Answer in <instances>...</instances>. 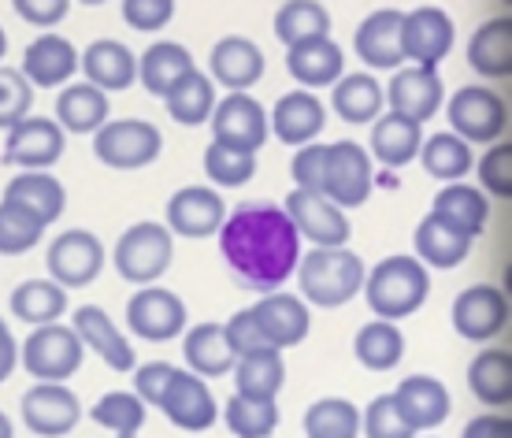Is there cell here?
I'll use <instances>...</instances> for the list:
<instances>
[{"label": "cell", "mask_w": 512, "mask_h": 438, "mask_svg": "<svg viewBox=\"0 0 512 438\" xmlns=\"http://www.w3.org/2000/svg\"><path fill=\"white\" fill-rule=\"evenodd\" d=\"M364 260L349 245L342 249H312L297 260V290L308 305L320 309H342L364 290Z\"/></svg>", "instance_id": "3"}, {"label": "cell", "mask_w": 512, "mask_h": 438, "mask_svg": "<svg viewBox=\"0 0 512 438\" xmlns=\"http://www.w3.org/2000/svg\"><path fill=\"white\" fill-rule=\"evenodd\" d=\"M171 260H175V238L156 219H141V223L127 227L119 234L116 253H112L116 275L134 286H156V279L167 275Z\"/></svg>", "instance_id": "4"}, {"label": "cell", "mask_w": 512, "mask_h": 438, "mask_svg": "<svg viewBox=\"0 0 512 438\" xmlns=\"http://www.w3.org/2000/svg\"><path fill=\"white\" fill-rule=\"evenodd\" d=\"M45 268H49L52 283L64 286V290L90 286L104 268V242L86 227H71L49 242Z\"/></svg>", "instance_id": "9"}, {"label": "cell", "mask_w": 512, "mask_h": 438, "mask_svg": "<svg viewBox=\"0 0 512 438\" xmlns=\"http://www.w3.org/2000/svg\"><path fill=\"white\" fill-rule=\"evenodd\" d=\"M390 398H394L397 413H401V420L412 431H431V427L446 424L449 409H453L446 383L435 379V375H409V379H401V387Z\"/></svg>", "instance_id": "22"}, {"label": "cell", "mask_w": 512, "mask_h": 438, "mask_svg": "<svg viewBox=\"0 0 512 438\" xmlns=\"http://www.w3.org/2000/svg\"><path fill=\"white\" fill-rule=\"evenodd\" d=\"M253 316L260 323V331L268 338L271 349H290V346H301L308 338V327H312V316H308V305L301 297L294 294H264L260 301L253 305Z\"/></svg>", "instance_id": "24"}, {"label": "cell", "mask_w": 512, "mask_h": 438, "mask_svg": "<svg viewBox=\"0 0 512 438\" xmlns=\"http://www.w3.org/2000/svg\"><path fill=\"white\" fill-rule=\"evenodd\" d=\"M271 134L286 145H312L316 142V134L327 127V108L316 93L308 90H294L279 97L275 108H271Z\"/></svg>", "instance_id": "27"}, {"label": "cell", "mask_w": 512, "mask_h": 438, "mask_svg": "<svg viewBox=\"0 0 512 438\" xmlns=\"http://www.w3.org/2000/svg\"><path fill=\"white\" fill-rule=\"evenodd\" d=\"M12 312L34 327L60 323V316L67 312V290L52 279H26L12 290Z\"/></svg>", "instance_id": "41"}, {"label": "cell", "mask_w": 512, "mask_h": 438, "mask_svg": "<svg viewBox=\"0 0 512 438\" xmlns=\"http://www.w3.org/2000/svg\"><path fill=\"white\" fill-rule=\"evenodd\" d=\"M479 186H483L487 194L501 197V201L512 197V142L509 138L494 142L487 153L479 156Z\"/></svg>", "instance_id": "51"}, {"label": "cell", "mask_w": 512, "mask_h": 438, "mask_svg": "<svg viewBox=\"0 0 512 438\" xmlns=\"http://www.w3.org/2000/svg\"><path fill=\"white\" fill-rule=\"evenodd\" d=\"M4 52H8V34H4V26H0V60H4Z\"/></svg>", "instance_id": "61"}, {"label": "cell", "mask_w": 512, "mask_h": 438, "mask_svg": "<svg viewBox=\"0 0 512 438\" xmlns=\"http://www.w3.org/2000/svg\"><path fill=\"white\" fill-rule=\"evenodd\" d=\"M412 257L420 260L423 268H457L472 257V238L457 234L453 227H446L435 212H427L416 227V238H412Z\"/></svg>", "instance_id": "33"}, {"label": "cell", "mask_w": 512, "mask_h": 438, "mask_svg": "<svg viewBox=\"0 0 512 438\" xmlns=\"http://www.w3.org/2000/svg\"><path fill=\"white\" fill-rule=\"evenodd\" d=\"M82 357H86V346L78 342V335L71 327H64V323L38 327L19 346V364L38 383H64V379H71L82 368Z\"/></svg>", "instance_id": "7"}, {"label": "cell", "mask_w": 512, "mask_h": 438, "mask_svg": "<svg viewBox=\"0 0 512 438\" xmlns=\"http://www.w3.org/2000/svg\"><path fill=\"white\" fill-rule=\"evenodd\" d=\"M420 145H423L420 123L386 112V116H379L372 123V153L368 156H375L383 168H405V164H412L420 156Z\"/></svg>", "instance_id": "36"}, {"label": "cell", "mask_w": 512, "mask_h": 438, "mask_svg": "<svg viewBox=\"0 0 512 438\" xmlns=\"http://www.w3.org/2000/svg\"><path fill=\"white\" fill-rule=\"evenodd\" d=\"M160 409L179 431H190V435L208 431L219 416L216 394L208 390L205 379H197L193 372H182V368H175V375H171L164 398H160Z\"/></svg>", "instance_id": "19"}, {"label": "cell", "mask_w": 512, "mask_h": 438, "mask_svg": "<svg viewBox=\"0 0 512 438\" xmlns=\"http://www.w3.org/2000/svg\"><path fill=\"white\" fill-rule=\"evenodd\" d=\"M164 108L179 127H201L216 112V82L201 75V71H193V75H186L175 90L167 93Z\"/></svg>", "instance_id": "40"}, {"label": "cell", "mask_w": 512, "mask_h": 438, "mask_svg": "<svg viewBox=\"0 0 512 438\" xmlns=\"http://www.w3.org/2000/svg\"><path fill=\"white\" fill-rule=\"evenodd\" d=\"M227 201L212 186H182L167 201V231L171 238H212L227 223Z\"/></svg>", "instance_id": "14"}, {"label": "cell", "mask_w": 512, "mask_h": 438, "mask_svg": "<svg viewBox=\"0 0 512 438\" xmlns=\"http://www.w3.org/2000/svg\"><path fill=\"white\" fill-rule=\"evenodd\" d=\"M75 71H78V49L67 38H60V34H41V38L30 41L23 52V67H19V75L34 90H56Z\"/></svg>", "instance_id": "26"}, {"label": "cell", "mask_w": 512, "mask_h": 438, "mask_svg": "<svg viewBox=\"0 0 512 438\" xmlns=\"http://www.w3.org/2000/svg\"><path fill=\"white\" fill-rule=\"evenodd\" d=\"M401 19L405 12L397 8H379L372 12L353 34V52L360 56L364 67L375 71H397L405 64V52H401Z\"/></svg>", "instance_id": "21"}, {"label": "cell", "mask_w": 512, "mask_h": 438, "mask_svg": "<svg viewBox=\"0 0 512 438\" xmlns=\"http://www.w3.org/2000/svg\"><path fill=\"white\" fill-rule=\"evenodd\" d=\"M468 387L483 405L505 409L512 401V353L509 346H490L468 368Z\"/></svg>", "instance_id": "39"}, {"label": "cell", "mask_w": 512, "mask_h": 438, "mask_svg": "<svg viewBox=\"0 0 512 438\" xmlns=\"http://www.w3.org/2000/svg\"><path fill=\"white\" fill-rule=\"evenodd\" d=\"M108 93H101L90 82H75L67 86L60 97H56V123L60 130H71V134H97V130L108 123Z\"/></svg>", "instance_id": "37"}, {"label": "cell", "mask_w": 512, "mask_h": 438, "mask_svg": "<svg viewBox=\"0 0 512 438\" xmlns=\"http://www.w3.org/2000/svg\"><path fill=\"white\" fill-rule=\"evenodd\" d=\"M26 431L41 438H64L82 424V401L64 387V383H38L19 401Z\"/></svg>", "instance_id": "13"}, {"label": "cell", "mask_w": 512, "mask_h": 438, "mask_svg": "<svg viewBox=\"0 0 512 438\" xmlns=\"http://www.w3.org/2000/svg\"><path fill=\"white\" fill-rule=\"evenodd\" d=\"M208 67H212V75H208L212 82L227 86L231 93H245L264 78L268 60H264V49H260L253 38L231 34V38H219L216 45H212Z\"/></svg>", "instance_id": "20"}, {"label": "cell", "mask_w": 512, "mask_h": 438, "mask_svg": "<svg viewBox=\"0 0 512 438\" xmlns=\"http://www.w3.org/2000/svg\"><path fill=\"white\" fill-rule=\"evenodd\" d=\"M427 294H431V275L412 253L383 257L364 275V297H368L375 320L397 323L405 316H416Z\"/></svg>", "instance_id": "2"}, {"label": "cell", "mask_w": 512, "mask_h": 438, "mask_svg": "<svg viewBox=\"0 0 512 438\" xmlns=\"http://www.w3.org/2000/svg\"><path fill=\"white\" fill-rule=\"evenodd\" d=\"M353 353H357V361L364 364L368 372H390V368H397L401 357H405V335L397 331V323L372 320L357 331Z\"/></svg>", "instance_id": "43"}, {"label": "cell", "mask_w": 512, "mask_h": 438, "mask_svg": "<svg viewBox=\"0 0 512 438\" xmlns=\"http://www.w3.org/2000/svg\"><path fill=\"white\" fill-rule=\"evenodd\" d=\"M205 175L212 182V190L216 186H245L256 175V156L212 142L205 149Z\"/></svg>", "instance_id": "49"}, {"label": "cell", "mask_w": 512, "mask_h": 438, "mask_svg": "<svg viewBox=\"0 0 512 438\" xmlns=\"http://www.w3.org/2000/svg\"><path fill=\"white\" fill-rule=\"evenodd\" d=\"M383 97L394 116H405L423 127L431 116H438L446 90H442L438 67H397L390 86L383 90Z\"/></svg>", "instance_id": "17"}, {"label": "cell", "mask_w": 512, "mask_h": 438, "mask_svg": "<svg viewBox=\"0 0 512 438\" xmlns=\"http://www.w3.org/2000/svg\"><path fill=\"white\" fill-rule=\"evenodd\" d=\"M45 223H41L30 208L15 205V201H0V257H23L45 238Z\"/></svg>", "instance_id": "46"}, {"label": "cell", "mask_w": 512, "mask_h": 438, "mask_svg": "<svg viewBox=\"0 0 512 438\" xmlns=\"http://www.w3.org/2000/svg\"><path fill=\"white\" fill-rule=\"evenodd\" d=\"M12 8L30 26H56L60 19H67L71 0H15Z\"/></svg>", "instance_id": "57"}, {"label": "cell", "mask_w": 512, "mask_h": 438, "mask_svg": "<svg viewBox=\"0 0 512 438\" xmlns=\"http://www.w3.org/2000/svg\"><path fill=\"white\" fill-rule=\"evenodd\" d=\"M4 201H15V205L30 208L34 216L49 227L56 219L64 216L67 208V190L64 182L49 175V171H23V175H15L8 186H4Z\"/></svg>", "instance_id": "34"}, {"label": "cell", "mask_w": 512, "mask_h": 438, "mask_svg": "<svg viewBox=\"0 0 512 438\" xmlns=\"http://www.w3.org/2000/svg\"><path fill=\"white\" fill-rule=\"evenodd\" d=\"M123 23L141 34H156L175 19V0H123L119 4Z\"/></svg>", "instance_id": "53"}, {"label": "cell", "mask_w": 512, "mask_h": 438, "mask_svg": "<svg viewBox=\"0 0 512 438\" xmlns=\"http://www.w3.org/2000/svg\"><path fill=\"white\" fill-rule=\"evenodd\" d=\"M360 431H364L368 438H412L416 435V431L401 420V413H397V405L390 394L375 398L372 405L360 413Z\"/></svg>", "instance_id": "52"}, {"label": "cell", "mask_w": 512, "mask_h": 438, "mask_svg": "<svg viewBox=\"0 0 512 438\" xmlns=\"http://www.w3.org/2000/svg\"><path fill=\"white\" fill-rule=\"evenodd\" d=\"M331 104L338 119L349 123V127H368L383 116V82L372 75V71H353V75H342L334 82Z\"/></svg>", "instance_id": "30"}, {"label": "cell", "mask_w": 512, "mask_h": 438, "mask_svg": "<svg viewBox=\"0 0 512 438\" xmlns=\"http://www.w3.org/2000/svg\"><path fill=\"white\" fill-rule=\"evenodd\" d=\"M193 71H197L193 52L186 45H179V41H153L138 56V78L145 93H153V97H167Z\"/></svg>", "instance_id": "29"}, {"label": "cell", "mask_w": 512, "mask_h": 438, "mask_svg": "<svg viewBox=\"0 0 512 438\" xmlns=\"http://www.w3.org/2000/svg\"><path fill=\"white\" fill-rule=\"evenodd\" d=\"M457 26L442 8H412L401 19V52L416 67H438L453 49Z\"/></svg>", "instance_id": "16"}, {"label": "cell", "mask_w": 512, "mask_h": 438, "mask_svg": "<svg viewBox=\"0 0 512 438\" xmlns=\"http://www.w3.org/2000/svg\"><path fill=\"white\" fill-rule=\"evenodd\" d=\"M308 438H357L360 409L346 398H320L305 409Z\"/></svg>", "instance_id": "45"}, {"label": "cell", "mask_w": 512, "mask_h": 438, "mask_svg": "<svg viewBox=\"0 0 512 438\" xmlns=\"http://www.w3.org/2000/svg\"><path fill=\"white\" fill-rule=\"evenodd\" d=\"M282 212L290 216L297 238H308L316 249H342L349 242V216L338 205H331L323 194H308V190H290Z\"/></svg>", "instance_id": "11"}, {"label": "cell", "mask_w": 512, "mask_h": 438, "mask_svg": "<svg viewBox=\"0 0 512 438\" xmlns=\"http://www.w3.org/2000/svg\"><path fill=\"white\" fill-rule=\"evenodd\" d=\"M64 156V130L56 119L45 116H26L23 123H15L8 130V142H4V164L26 171H45Z\"/></svg>", "instance_id": "18"}, {"label": "cell", "mask_w": 512, "mask_h": 438, "mask_svg": "<svg viewBox=\"0 0 512 438\" xmlns=\"http://www.w3.org/2000/svg\"><path fill=\"white\" fill-rule=\"evenodd\" d=\"M127 327L145 342H171L186 331V301L167 286H141L127 301Z\"/></svg>", "instance_id": "12"}, {"label": "cell", "mask_w": 512, "mask_h": 438, "mask_svg": "<svg viewBox=\"0 0 512 438\" xmlns=\"http://www.w3.org/2000/svg\"><path fill=\"white\" fill-rule=\"evenodd\" d=\"M182 357H186V372H193L197 379H219V375L234 372V357L223 335V323H197L182 338Z\"/></svg>", "instance_id": "32"}, {"label": "cell", "mask_w": 512, "mask_h": 438, "mask_svg": "<svg viewBox=\"0 0 512 438\" xmlns=\"http://www.w3.org/2000/svg\"><path fill=\"white\" fill-rule=\"evenodd\" d=\"M461 438H512V420L505 413H487L468 420Z\"/></svg>", "instance_id": "58"}, {"label": "cell", "mask_w": 512, "mask_h": 438, "mask_svg": "<svg viewBox=\"0 0 512 438\" xmlns=\"http://www.w3.org/2000/svg\"><path fill=\"white\" fill-rule=\"evenodd\" d=\"M468 64L483 78L512 75V15H494L472 34Z\"/></svg>", "instance_id": "35"}, {"label": "cell", "mask_w": 512, "mask_h": 438, "mask_svg": "<svg viewBox=\"0 0 512 438\" xmlns=\"http://www.w3.org/2000/svg\"><path fill=\"white\" fill-rule=\"evenodd\" d=\"M212 142L227 145V149H238V153H253L268 142L271 123L264 104L249 97V93H231L216 101V112H212Z\"/></svg>", "instance_id": "10"}, {"label": "cell", "mask_w": 512, "mask_h": 438, "mask_svg": "<svg viewBox=\"0 0 512 438\" xmlns=\"http://www.w3.org/2000/svg\"><path fill=\"white\" fill-rule=\"evenodd\" d=\"M286 71L301 82V90H320V86H334L346 75V52L334 38H316L301 41L294 49H286Z\"/></svg>", "instance_id": "28"}, {"label": "cell", "mask_w": 512, "mask_h": 438, "mask_svg": "<svg viewBox=\"0 0 512 438\" xmlns=\"http://www.w3.org/2000/svg\"><path fill=\"white\" fill-rule=\"evenodd\" d=\"M323 171H327V145L320 142L301 145L290 160V175H294L297 190H308V194H323Z\"/></svg>", "instance_id": "54"}, {"label": "cell", "mask_w": 512, "mask_h": 438, "mask_svg": "<svg viewBox=\"0 0 512 438\" xmlns=\"http://www.w3.org/2000/svg\"><path fill=\"white\" fill-rule=\"evenodd\" d=\"M275 38L294 49L301 41L331 38V12L316 0H290L275 12Z\"/></svg>", "instance_id": "42"}, {"label": "cell", "mask_w": 512, "mask_h": 438, "mask_svg": "<svg viewBox=\"0 0 512 438\" xmlns=\"http://www.w3.org/2000/svg\"><path fill=\"white\" fill-rule=\"evenodd\" d=\"M223 335H227V346H231L234 357H245V353H256V349H271L260 323H256L253 309L234 312L231 320L223 323Z\"/></svg>", "instance_id": "55"}, {"label": "cell", "mask_w": 512, "mask_h": 438, "mask_svg": "<svg viewBox=\"0 0 512 438\" xmlns=\"http://www.w3.org/2000/svg\"><path fill=\"white\" fill-rule=\"evenodd\" d=\"M423 164V171L431 175V179L438 182H461L468 171H472V145L461 142L457 134H449V130H442V134H435V138H423L420 145V156H416Z\"/></svg>", "instance_id": "44"}, {"label": "cell", "mask_w": 512, "mask_h": 438, "mask_svg": "<svg viewBox=\"0 0 512 438\" xmlns=\"http://www.w3.org/2000/svg\"><path fill=\"white\" fill-rule=\"evenodd\" d=\"M0 438H15V424L4 413H0Z\"/></svg>", "instance_id": "60"}, {"label": "cell", "mask_w": 512, "mask_h": 438, "mask_svg": "<svg viewBox=\"0 0 512 438\" xmlns=\"http://www.w3.org/2000/svg\"><path fill=\"white\" fill-rule=\"evenodd\" d=\"M171 375H175V364H167V361L141 364L138 372H134V394H138L141 405H160L167 383H171Z\"/></svg>", "instance_id": "56"}, {"label": "cell", "mask_w": 512, "mask_h": 438, "mask_svg": "<svg viewBox=\"0 0 512 438\" xmlns=\"http://www.w3.org/2000/svg\"><path fill=\"white\" fill-rule=\"evenodd\" d=\"M90 416L93 424L116 431V438H138L141 427H145V405L138 401V394H123V390L104 394L90 409Z\"/></svg>", "instance_id": "48"}, {"label": "cell", "mask_w": 512, "mask_h": 438, "mask_svg": "<svg viewBox=\"0 0 512 438\" xmlns=\"http://www.w3.org/2000/svg\"><path fill=\"white\" fill-rule=\"evenodd\" d=\"M282 383H286V364L279 349H256L234 361V387L242 398L253 401H275Z\"/></svg>", "instance_id": "38"}, {"label": "cell", "mask_w": 512, "mask_h": 438, "mask_svg": "<svg viewBox=\"0 0 512 438\" xmlns=\"http://www.w3.org/2000/svg\"><path fill=\"white\" fill-rule=\"evenodd\" d=\"M509 327V297L494 283H475L453 301V331L468 342H487Z\"/></svg>", "instance_id": "15"}, {"label": "cell", "mask_w": 512, "mask_h": 438, "mask_svg": "<svg viewBox=\"0 0 512 438\" xmlns=\"http://www.w3.org/2000/svg\"><path fill=\"white\" fill-rule=\"evenodd\" d=\"M78 71H86V82L101 93H119L138 82V56L123 41L101 38L78 52Z\"/></svg>", "instance_id": "25"}, {"label": "cell", "mask_w": 512, "mask_h": 438, "mask_svg": "<svg viewBox=\"0 0 512 438\" xmlns=\"http://www.w3.org/2000/svg\"><path fill=\"white\" fill-rule=\"evenodd\" d=\"M164 153V134L149 119H116L93 134V156L104 168L138 171Z\"/></svg>", "instance_id": "6"}, {"label": "cell", "mask_w": 512, "mask_h": 438, "mask_svg": "<svg viewBox=\"0 0 512 438\" xmlns=\"http://www.w3.org/2000/svg\"><path fill=\"white\" fill-rule=\"evenodd\" d=\"M449 134L468 145H494L509 130V104L487 86H464L446 104Z\"/></svg>", "instance_id": "5"}, {"label": "cell", "mask_w": 512, "mask_h": 438, "mask_svg": "<svg viewBox=\"0 0 512 438\" xmlns=\"http://www.w3.org/2000/svg\"><path fill=\"white\" fill-rule=\"evenodd\" d=\"M15 368H19V342L8 331V323L0 320V383H8Z\"/></svg>", "instance_id": "59"}, {"label": "cell", "mask_w": 512, "mask_h": 438, "mask_svg": "<svg viewBox=\"0 0 512 438\" xmlns=\"http://www.w3.org/2000/svg\"><path fill=\"white\" fill-rule=\"evenodd\" d=\"M431 212H435L446 227H453L457 234L464 238H475V234H483L490 219V201L487 194L479 190V186H464V182H449L435 194L431 201Z\"/></svg>", "instance_id": "31"}, {"label": "cell", "mask_w": 512, "mask_h": 438, "mask_svg": "<svg viewBox=\"0 0 512 438\" xmlns=\"http://www.w3.org/2000/svg\"><path fill=\"white\" fill-rule=\"evenodd\" d=\"M223 420L234 438H271L279 427V405L275 401H253L234 394L223 405Z\"/></svg>", "instance_id": "47"}, {"label": "cell", "mask_w": 512, "mask_h": 438, "mask_svg": "<svg viewBox=\"0 0 512 438\" xmlns=\"http://www.w3.org/2000/svg\"><path fill=\"white\" fill-rule=\"evenodd\" d=\"M219 253L242 290L275 294L297 271L301 238L282 205L245 201L227 212V223L219 227Z\"/></svg>", "instance_id": "1"}, {"label": "cell", "mask_w": 512, "mask_h": 438, "mask_svg": "<svg viewBox=\"0 0 512 438\" xmlns=\"http://www.w3.org/2000/svg\"><path fill=\"white\" fill-rule=\"evenodd\" d=\"M375 175H372V156L357 142H331L327 145V171H323V197L346 208H360L372 197Z\"/></svg>", "instance_id": "8"}, {"label": "cell", "mask_w": 512, "mask_h": 438, "mask_svg": "<svg viewBox=\"0 0 512 438\" xmlns=\"http://www.w3.org/2000/svg\"><path fill=\"white\" fill-rule=\"evenodd\" d=\"M71 331H75L78 342L90 346L112 372H134V364H138L134 346L127 342V335H119V327L112 323V316H108L101 305H82V309H75Z\"/></svg>", "instance_id": "23"}, {"label": "cell", "mask_w": 512, "mask_h": 438, "mask_svg": "<svg viewBox=\"0 0 512 438\" xmlns=\"http://www.w3.org/2000/svg\"><path fill=\"white\" fill-rule=\"evenodd\" d=\"M34 108V86L19 75V67H0V127L12 130Z\"/></svg>", "instance_id": "50"}]
</instances>
